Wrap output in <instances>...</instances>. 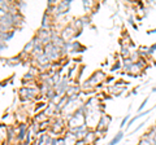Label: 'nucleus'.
Wrapping results in <instances>:
<instances>
[{"mask_svg":"<svg viewBox=\"0 0 156 145\" xmlns=\"http://www.w3.org/2000/svg\"><path fill=\"white\" fill-rule=\"evenodd\" d=\"M59 53H62V49L59 48L57 45H55L53 43H48L47 45H44V54L47 56V58H48L50 61L57 60L60 57Z\"/></svg>","mask_w":156,"mask_h":145,"instance_id":"1","label":"nucleus"},{"mask_svg":"<svg viewBox=\"0 0 156 145\" xmlns=\"http://www.w3.org/2000/svg\"><path fill=\"white\" fill-rule=\"evenodd\" d=\"M18 93H20V97L22 101H28V100H31V99H34L35 96L39 93V89L38 88H34V87H29V86H25V87H22L20 91H18Z\"/></svg>","mask_w":156,"mask_h":145,"instance_id":"2","label":"nucleus"},{"mask_svg":"<svg viewBox=\"0 0 156 145\" xmlns=\"http://www.w3.org/2000/svg\"><path fill=\"white\" fill-rule=\"evenodd\" d=\"M70 4H72V1L70 0H65V1H60L57 3V4L53 7V11H55V16H62V14H65V13H68V11H69V8H70Z\"/></svg>","mask_w":156,"mask_h":145,"instance_id":"3","label":"nucleus"},{"mask_svg":"<svg viewBox=\"0 0 156 145\" xmlns=\"http://www.w3.org/2000/svg\"><path fill=\"white\" fill-rule=\"evenodd\" d=\"M111 120H112V118H111L109 115H107V114H103V115L100 117V119H99V122H98V127H96V132H106L107 131V128H108V126H109V123H111Z\"/></svg>","mask_w":156,"mask_h":145,"instance_id":"4","label":"nucleus"},{"mask_svg":"<svg viewBox=\"0 0 156 145\" xmlns=\"http://www.w3.org/2000/svg\"><path fill=\"white\" fill-rule=\"evenodd\" d=\"M28 131H29V126L28 125L22 123V125L18 126V134H17V141H18V143H22V141H25Z\"/></svg>","mask_w":156,"mask_h":145,"instance_id":"5","label":"nucleus"},{"mask_svg":"<svg viewBox=\"0 0 156 145\" xmlns=\"http://www.w3.org/2000/svg\"><path fill=\"white\" fill-rule=\"evenodd\" d=\"M154 109H155V106H152L151 109H148V110H146V111H142V113H138L135 117L130 118V120H129V122H128L126 127H131V126L134 125V122H135V120H138V119H139V118H142V117H145V115H147V114H148V113H151V110H154Z\"/></svg>","mask_w":156,"mask_h":145,"instance_id":"6","label":"nucleus"},{"mask_svg":"<svg viewBox=\"0 0 156 145\" xmlns=\"http://www.w3.org/2000/svg\"><path fill=\"white\" fill-rule=\"evenodd\" d=\"M124 135H125V134H124V131H122V130H120V131L116 134L115 137H113L112 140L109 141V145H117V144L120 143V141L122 140V139H124Z\"/></svg>","mask_w":156,"mask_h":145,"instance_id":"7","label":"nucleus"},{"mask_svg":"<svg viewBox=\"0 0 156 145\" xmlns=\"http://www.w3.org/2000/svg\"><path fill=\"white\" fill-rule=\"evenodd\" d=\"M14 36V30H9V31H5L4 34H3V40L5 42V43H7V42H9L12 38H13Z\"/></svg>","mask_w":156,"mask_h":145,"instance_id":"8","label":"nucleus"},{"mask_svg":"<svg viewBox=\"0 0 156 145\" xmlns=\"http://www.w3.org/2000/svg\"><path fill=\"white\" fill-rule=\"evenodd\" d=\"M46 106H47V104H46V102H38V104L35 105L34 111H35V113H38V111L40 110V109H43V108H46Z\"/></svg>","mask_w":156,"mask_h":145,"instance_id":"9","label":"nucleus"},{"mask_svg":"<svg viewBox=\"0 0 156 145\" xmlns=\"http://www.w3.org/2000/svg\"><path fill=\"white\" fill-rule=\"evenodd\" d=\"M129 120H130V115H125L124 118H122V120H121V125H120V128H122L124 126H126Z\"/></svg>","mask_w":156,"mask_h":145,"instance_id":"10","label":"nucleus"},{"mask_svg":"<svg viewBox=\"0 0 156 145\" xmlns=\"http://www.w3.org/2000/svg\"><path fill=\"white\" fill-rule=\"evenodd\" d=\"M147 101H148V99H145V100H143V101H142V104H140V105H139V108H138V113H142V110L146 108Z\"/></svg>","mask_w":156,"mask_h":145,"instance_id":"11","label":"nucleus"},{"mask_svg":"<svg viewBox=\"0 0 156 145\" xmlns=\"http://www.w3.org/2000/svg\"><path fill=\"white\" fill-rule=\"evenodd\" d=\"M145 125H146V120H145V122H142V123H140V125H139V126H138V127H137V128H134V130H133V131H131V132H130V135H133V134H135V132H138V131H139V130H140V128H142V127H143V126H145Z\"/></svg>","mask_w":156,"mask_h":145,"instance_id":"12","label":"nucleus"},{"mask_svg":"<svg viewBox=\"0 0 156 145\" xmlns=\"http://www.w3.org/2000/svg\"><path fill=\"white\" fill-rule=\"evenodd\" d=\"M7 43H5L4 40H1V39H0V52H1V51H4V49H7Z\"/></svg>","mask_w":156,"mask_h":145,"instance_id":"13","label":"nucleus"},{"mask_svg":"<svg viewBox=\"0 0 156 145\" xmlns=\"http://www.w3.org/2000/svg\"><path fill=\"white\" fill-rule=\"evenodd\" d=\"M120 68H121V62H116V65L112 66V69H111V70H112V71H116V70H118Z\"/></svg>","mask_w":156,"mask_h":145,"instance_id":"14","label":"nucleus"},{"mask_svg":"<svg viewBox=\"0 0 156 145\" xmlns=\"http://www.w3.org/2000/svg\"><path fill=\"white\" fill-rule=\"evenodd\" d=\"M76 145H89L87 143H86L85 140H78L77 143H76Z\"/></svg>","mask_w":156,"mask_h":145,"instance_id":"15","label":"nucleus"},{"mask_svg":"<svg viewBox=\"0 0 156 145\" xmlns=\"http://www.w3.org/2000/svg\"><path fill=\"white\" fill-rule=\"evenodd\" d=\"M150 49H151L152 52H155V51H156V43H155L154 45H152V47H150Z\"/></svg>","mask_w":156,"mask_h":145,"instance_id":"16","label":"nucleus"},{"mask_svg":"<svg viewBox=\"0 0 156 145\" xmlns=\"http://www.w3.org/2000/svg\"><path fill=\"white\" fill-rule=\"evenodd\" d=\"M148 34H156V27H155L154 30H150V31H148Z\"/></svg>","mask_w":156,"mask_h":145,"instance_id":"17","label":"nucleus"},{"mask_svg":"<svg viewBox=\"0 0 156 145\" xmlns=\"http://www.w3.org/2000/svg\"><path fill=\"white\" fill-rule=\"evenodd\" d=\"M152 92H156V87H155V88H152Z\"/></svg>","mask_w":156,"mask_h":145,"instance_id":"18","label":"nucleus"},{"mask_svg":"<svg viewBox=\"0 0 156 145\" xmlns=\"http://www.w3.org/2000/svg\"><path fill=\"white\" fill-rule=\"evenodd\" d=\"M1 145H7V143H3V144H1Z\"/></svg>","mask_w":156,"mask_h":145,"instance_id":"19","label":"nucleus"}]
</instances>
